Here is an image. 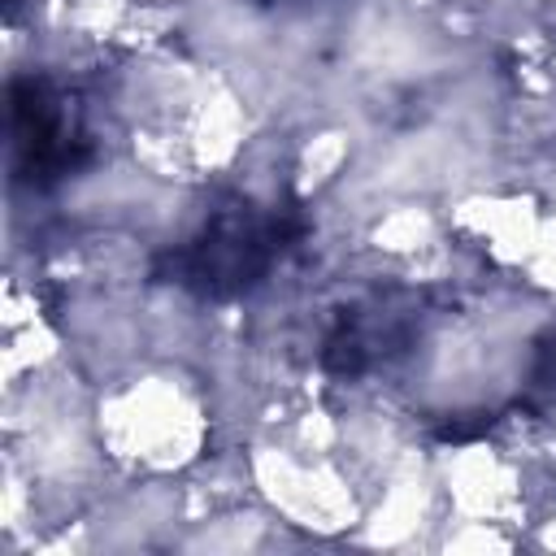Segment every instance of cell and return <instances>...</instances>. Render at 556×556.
<instances>
[{
	"label": "cell",
	"mask_w": 556,
	"mask_h": 556,
	"mask_svg": "<svg viewBox=\"0 0 556 556\" xmlns=\"http://www.w3.org/2000/svg\"><path fill=\"white\" fill-rule=\"evenodd\" d=\"M304 239V213L295 204L226 200L204 226L156 256V278L200 300H239L256 291L274 265H282Z\"/></svg>",
	"instance_id": "6da1fadb"
},
{
	"label": "cell",
	"mask_w": 556,
	"mask_h": 556,
	"mask_svg": "<svg viewBox=\"0 0 556 556\" xmlns=\"http://www.w3.org/2000/svg\"><path fill=\"white\" fill-rule=\"evenodd\" d=\"M9 148L13 178L48 191L91 161V135L74 100L43 74L9 83Z\"/></svg>",
	"instance_id": "7a4b0ae2"
},
{
	"label": "cell",
	"mask_w": 556,
	"mask_h": 556,
	"mask_svg": "<svg viewBox=\"0 0 556 556\" xmlns=\"http://www.w3.org/2000/svg\"><path fill=\"white\" fill-rule=\"evenodd\" d=\"M426 321V304L417 291H374L348 304L321 339V369L334 378H361L395 356H404Z\"/></svg>",
	"instance_id": "3957f363"
},
{
	"label": "cell",
	"mask_w": 556,
	"mask_h": 556,
	"mask_svg": "<svg viewBox=\"0 0 556 556\" xmlns=\"http://www.w3.org/2000/svg\"><path fill=\"white\" fill-rule=\"evenodd\" d=\"M530 395L552 404L556 400V326H547L534 343V361H530V378H526Z\"/></svg>",
	"instance_id": "277c9868"
}]
</instances>
